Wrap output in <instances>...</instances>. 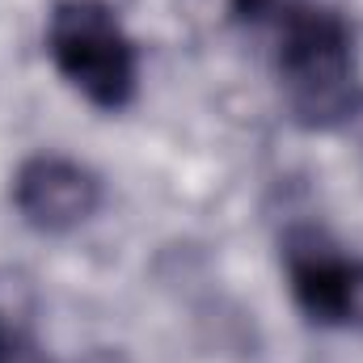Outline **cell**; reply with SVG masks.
Returning a JSON list of instances; mask_svg holds the SVG:
<instances>
[{"instance_id":"cell-5","label":"cell","mask_w":363,"mask_h":363,"mask_svg":"<svg viewBox=\"0 0 363 363\" xmlns=\"http://www.w3.org/2000/svg\"><path fill=\"white\" fill-rule=\"evenodd\" d=\"M17 351H21V330H17L9 304L0 300V363H17Z\"/></svg>"},{"instance_id":"cell-4","label":"cell","mask_w":363,"mask_h":363,"mask_svg":"<svg viewBox=\"0 0 363 363\" xmlns=\"http://www.w3.org/2000/svg\"><path fill=\"white\" fill-rule=\"evenodd\" d=\"M9 199L34 233L64 237L85 228L101 207V178L64 152H34L17 165Z\"/></svg>"},{"instance_id":"cell-3","label":"cell","mask_w":363,"mask_h":363,"mask_svg":"<svg viewBox=\"0 0 363 363\" xmlns=\"http://www.w3.org/2000/svg\"><path fill=\"white\" fill-rule=\"evenodd\" d=\"M283 274L296 308L321 330H363V258L325 228L300 224L283 237Z\"/></svg>"},{"instance_id":"cell-1","label":"cell","mask_w":363,"mask_h":363,"mask_svg":"<svg viewBox=\"0 0 363 363\" xmlns=\"http://www.w3.org/2000/svg\"><path fill=\"white\" fill-rule=\"evenodd\" d=\"M271 34L279 93L296 123L338 127L359 110V51L351 21L317 0H245Z\"/></svg>"},{"instance_id":"cell-2","label":"cell","mask_w":363,"mask_h":363,"mask_svg":"<svg viewBox=\"0 0 363 363\" xmlns=\"http://www.w3.org/2000/svg\"><path fill=\"white\" fill-rule=\"evenodd\" d=\"M55 72L97 110H123L140 89V51L106 0H60L47 17Z\"/></svg>"}]
</instances>
